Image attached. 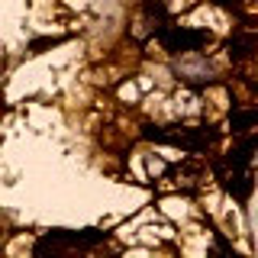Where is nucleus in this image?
Instances as JSON below:
<instances>
[{
  "label": "nucleus",
  "instance_id": "f257e3e1",
  "mask_svg": "<svg viewBox=\"0 0 258 258\" xmlns=\"http://www.w3.org/2000/svg\"><path fill=\"white\" fill-rule=\"evenodd\" d=\"M145 139L152 142H165V145H177V149H187L194 155L213 149L220 139V129L216 126H145L142 129Z\"/></svg>",
  "mask_w": 258,
  "mask_h": 258
},
{
  "label": "nucleus",
  "instance_id": "f03ea898",
  "mask_svg": "<svg viewBox=\"0 0 258 258\" xmlns=\"http://www.w3.org/2000/svg\"><path fill=\"white\" fill-rule=\"evenodd\" d=\"M158 42L168 48L171 55H184V52H197V48H204L213 42V36H210L207 29H190V26H174V23H165L158 32Z\"/></svg>",
  "mask_w": 258,
  "mask_h": 258
},
{
  "label": "nucleus",
  "instance_id": "7ed1b4c3",
  "mask_svg": "<svg viewBox=\"0 0 258 258\" xmlns=\"http://www.w3.org/2000/svg\"><path fill=\"white\" fill-rule=\"evenodd\" d=\"M226 52H229L232 61H245L258 52V36L255 32H236V36L226 42Z\"/></svg>",
  "mask_w": 258,
  "mask_h": 258
},
{
  "label": "nucleus",
  "instance_id": "20e7f679",
  "mask_svg": "<svg viewBox=\"0 0 258 258\" xmlns=\"http://www.w3.org/2000/svg\"><path fill=\"white\" fill-rule=\"evenodd\" d=\"M229 126H232V136H245L252 126H258V110H232L229 116Z\"/></svg>",
  "mask_w": 258,
  "mask_h": 258
},
{
  "label": "nucleus",
  "instance_id": "39448f33",
  "mask_svg": "<svg viewBox=\"0 0 258 258\" xmlns=\"http://www.w3.org/2000/svg\"><path fill=\"white\" fill-rule=\"evenodd\" d=\"M210 258H239V255L232 252V245L216 232V245H213V252H210Z\"/></svg>",
  "mask_w": 258,
  "mask_h": 258
},
{
  "label": "nucleus",
  "instance_id": "423d86ee",
  "mask_svg": "<svg viewBox=\"0 0 258 258\" xmlns=\"http://www.w3.org/2000/svg\"><path fill=\"white\" fill-rule=\"evenodd\" d=\"M213 4H236V0H213Z\"/></svg>",
  "mask_w": 258,
  "mask_h": 258
},
{
  "label": "nucleus",
  "instance_id": "0eeeda50",
  "mask_svg": "<svg viewBox=\"0 0 258 258\" xmlns=\"http://www.w3.org/2000/svg\"><path fill=\"white\" fill-rule=\"evenodd\" d=\"M255 87H258V84H255Z\"/></svg>",
  "mask_w": 258,
  "mask_h": 258
}]
</instances>
